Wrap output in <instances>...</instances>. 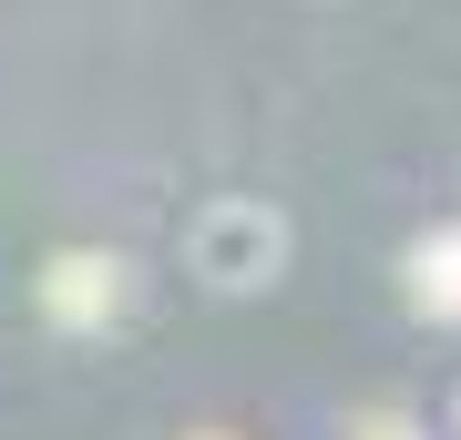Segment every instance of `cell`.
<instances>
[{
  "label": "cell",
  "instance_id": "obj_3",
  "mask_svg": "<svg viewBox=\"0 0 461 440\" xmlns=\"http://www.w3.org/2000/svg\"><path fill=\"white\" fill-rule=\"evenodd\" d=\"M359 440H420V430H411V420H369Z\"/></svg>",
  "mask_w": 461,
  "mask_h": 440
},
{
  "label": "cell",
  "instance_id": "obj_2",
  "mask_svg": "<svg viewBox=\"0 0 461 440\" xmlns=\"http://www.w3.org/2000/svg\"><path fill=\"white\" fill-rule=\"evenodd\" d=\"M411 297L430 318H461V236H430L420 256H411Z\"/></svg>",
  "mask_w": 461,
  "mask_h": 440
},
{
  "label": "cell",
  "instance_id": "obj_1",
  "mask_svg": "<svg viewBox=\"0 0 461 440\" xmlns=\"http://www.w3.org/2000/svg\"><path fill=\"white\" fill-rule=\"evenodd\" d=\"M41 297H51V318H62V328H103V318H113V297H123V266H113V256H62Z\"/></svg>",
  "mask_w": 461,
  "mask_h": 440
}]
</instances>
